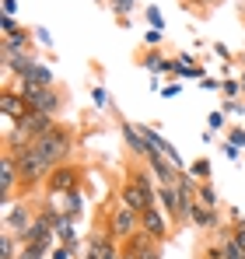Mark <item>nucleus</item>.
Here are the masks:
<instances>
[{"mask_svg":"<svg viewBox=\"0 0 245 259\" xmlns=\"http://www.w3.org/2000/svg\"><path fill=\"white\" fill-rule=\"evenodd\" d=\"M158 207H161L165 214H168V221H175L179 224V186H158Z\"/></svg>","mask_w":245,"mask_h":259,"instance_id":"obj_15","label":"nucleus"},{"mask_svg":"<svg viewBox=\"0 0 245 259\" xmlns=\"http://www.w3.org/2000/svg\"><path fill=\"white\" fill-rule=\"evenodd\" d=\"M56 245H60V242H56V235H49V238L39 242V245H21V256H18V259H46Z\"/></svg>","mask_w":245,"mask_h":259,"instance_id":"obj_18","label":"nucleus"},{"mask_svg":"<svg viewBox=\"0 0 245 259\" xmlns=\"http://www.w3.org/2000/svg\"><path fill=\"white\" fill-rule=\"evenodd\" d=\"M32 147L39 151L53 168H60V165H67V158H70V151H74V133H70V126L56 123L49 133H42L39 140H32Z\"/></svg>","mask_w":245,"mask_h":259,"instance_id":"obj_1","label":"nucleus"},{"mask_svg":"<svg viewBox=\"0 0 245 259\" xmlns=\"http://www.w3.org/2000/svg\"><path fill=\"white\" fill-rule=\"evenodd\" d=\"M21 256V238L14 231H0V259H18Z\"/></svg>","mask_w":245,"mask_h":259,"instance_id":"obj_19","label":"nucleus"},{"mask_svg":"<svg viewBox=\"0 0 245 259\" xmlns=\"http://www.w3.org/2000/svg\"><path fill=\"white\" fill-rule=\"evenodd\" d=\"M200 88H203V91H214V88H217V81H214V77H203V81H200Z\"/></svg>","mask_w":245,"mask_h":259,"instance_id":"obj_40","label":"nucleus"},{"mask_svg":"<svg viewBox=\"0 0 245 259\" xmlns=\"http://www.w3.org/2000/svg\"><path fill=\"white\" fill-rule=\"evenodd\" d=\"M116 203L130 207L133 214H144L147 207H158V203H154V200H151V196H147V193H144V189H140L133 179H126V182H123V189H119V196H116Z\"/></svg>","mask_w":245,"mask_h":259,"instance_id":"obj_10","label":"nucleus"},{"mask_svg":"<svg viewBox=\"0 0 245 259\" xmlns=\"http://www.w3.org/2000/svg\"><path fill=\"white\" fill-rule=\"evenodd\" d=\"M18 91H21V98L28 102V109H35V112H46V116H60V109H63V95L56 91V88H39V84H21L18 81Z\"/></svg>","mask_w":245,"mask_h":259,"instance_id":"obj_3","label":"nucleus"},{"mask_svg":"<svg viewBox=\"0 0 245 259\" xmlns=\"http://www.w3.org/2000/svg\"><path fill=\"white\" fill-rule=\"evenodd\" d=\"M4 14L14 18V14H18V0H4Z\"/></svg>","mask_w":245,"mask_h":259,"instance_id":"obj_38","label":"nucleus"},{"mask_svg":"<svg viewBox=\"0 0 245 259\" xmlns=\"http://www.w3.org/2000/svg\"><path fill=\"white\" fill-rule=\"evenodd\" d=\"M140 259H161V245H151V249H147Z\"/></svg>","mask_w":245,"mask_h":259,"instance_id":"obj_37","label":"nucleus"},{"mask_svg":"<svg viewBox=\"0 0 245 259\" xmlns=\"http://www.w3.org/2000/svg\"><path fill=\"white\" fill-rule=\"evenodd\" d=\"M0 32H4V35H14V32H18V21H14L11 14H0Z\"/></svg>","mask_w":245,"mask_h":259,"instance_id":"obj_31","label":"nucleus"},{"mask_svg":"<svg viewBox=\"0 0 245 259\" xmlns=\"http://www.w3.org/2000/svg\"><path fill=\"white\" fill-rule=\"evenodd\" d=\"M221 95H224V98H238V95H245V88H242V81L228 77V81L221 84Z\"/></svg>","mask_w":245,"mask_h":259,"instance_id":"obj_26","label":"nucleus"},{"mask_svg":"<svg viewBox=\"0 0 245 259\" xmlns=\"http://www.w3.org/2000/svg\"><path fill=\"white\" fill-rule=\"evenodd\" d=\"M196 200L210 207V210H221V196H217V189L210 186V182H200V189H196Z\"/></svg>","mask_w":245,"mask_h":259,"instance_id":"obj_21","label":"nucleus"},{"mask_svg":"<svg viewBox=\"0 0 245 259\" xmlns=\"http://www.w3.org/2000/svg\"><path fill=\"white\" fill-rule=\"evenodd\" d=\"M147 25H151V28H165V14L158 7H147Z\"/></svg>","mask_w":245,"mask_h":259,"instance_id":"obj_30","label":"nucleus"},{"mask_svg":"<svg viewBox=\"0 0 245 259\" xmlns=\"http://www.w3.org/2000/svg\"><path fill=\"white\" fill-rule=\"evenodd\" d=\"M49 256H53V259H74V256H77V252H74L70 245H56V249H53Z\"/></svg>","mask_w":245,"mask_h":259,"instance_id":"obj_34","label":"nucleus"},{"mask_svg":"<svg viewBox=\"0 0 245 259\" xmlns=\"http://www.w3.org/2000/svg\"><path fill=\"white\" fill-rule=\"evenodd\" d=\"M32 35H35V42L46 46V49L53 46V35H49V28H42V25H39V28H32Z\"/></svg>","mask_w":245,"mask_h":259,"instance_id":"obj_33","label":"nucleus"},{"mask_svg":"<svg viewBox=\"0 0 245 259\" xmlns=\"http://www.w3.org/2000/svg\"><path fill=\"white\" fill-rule=\"evenodd\" d=\"M98 4H102V0H98Z\"/></svg>","mask_w":245,"mask_h":259,"instance_id":"obj_43","label":"nucleus"},{"mask_svg":"<svg viewBox=\"0 0 245 259\" xmlns=\"http://www.w3.org/2000/svg\"><path fill=\"white\" fill-rule=\"evenodd\" d=\"M32 42H35V35L28 28H18L14 35L0 39V53H32Z\"/></svg>","mask_w":245,"mask_h":259,"instance_id":"obj_13","label":"nucleus"},{"mask_svg":"<svg viewBox=\"0 0 245 259\" xmlns=\"http://www.w3.org/2000/svg\"><path fill=\"white\" fill-rule=\"evenodd\" d=\"M217 245H221L224 259H245V249L235 242V235H221V238H217Z\"/></svg>","mask_w":245,"mask_h":259,"instance_id":"obj_22","label":"nucleus"},{"mask_svg":"<svg viewBox=\"0 0 245 259\" xmlns=\"http://www.w3.org/2000/svg\"><path fill=\"white\" fill-rule=\"evenodd\" d=\"M231 217H235V231H231V235H235V242L245 249V221H242V214H238V210H231Z\"/></svg>","mask_w":245,"mask_h":259,"instance_id":"obj_28","label":"nucleus"},{"mask_svg":"<svg viewBox=\"0 0 245 259\" xmlns=\"http://www.w3.org/2000/svg\"><path fill=\"white\" fill-rule=\"evenodd\" d=\"M14 158H18V172H21V189H25V193L35 189V186H46V179L53 175V165L42 158L32 144L21 147V151H14Z\"/></svg>","mask_w":245,"mask_h":259,"instance_id":"obj_2","label":"nucleus"},{"mask_svg":"<svg viewBox=\"0 0 245 259\" xmlns=\"http://www.w3.org/2000/svg\"><path fill=\"white\" fill-rule=\"evenodd\" d=\"M196 4H214V0H196Z\"/></svg>","mask_w":245,"mask_h":259,"instance_id":"obj_41","label":"nucleus"},{"mask_svg":"<svg viewBox=\"0 0 245 259\" xmlns=\"http://www.w3.org/2000/svg\"><path fill=\"white\" fill-rule=\"evenodd\" d=\"M189 224H196L200 231H217V228H221V214L210 210V207H203V203L196 200V207H193V214H189Z\"/></svg>","mask_w":245,"mask_h":259,"instance_id":"obj_14","label":"nucleus"},{"mask_svg":"<svg viewBox=\"0 0 245 259\" xmlns=\"http://www.w3.org/2000/svg\"><path fill=\"white\" fill-rule=\"evenodd\" d=\"M21 186V172H18V158H14V151H7L4 147V154H0V207L7 210L14 200V189Z\"/></svg>","mask_w":245,"mask_h":259,"instance_id":"obj_5","label":"nucleus"},{"mask_svg":"<svg viewBox=\"0 0 245 259\" xmlns=\"http://www.w3.org/2000/svg\"><path fill=\"white\" fill-rule=\"evenodd\" d=\"M46 196H67V193H74V189H81V168L77 165H60V168H53V175L46 179Z\"/></svg>","mask_w":245,"mask_h":259,"instance_id":"obj_7","label":"nucleus"},{"mask_svg":"<svg viewBox=\"0 0 245 259\" xmlns=\"http://www.w3.org/2000/svg\"><path fill=\"white\" fill-rule=\"evenodd\" d=\"M35 217H39V214H35V203L21 196V200H14V203L4 210V231H14V235L21 238V235L32 228V221H35Z\"/></svg>","mask_w":245,"mask_h":259,"instance_id":"obj_6","label":"nucleus"},{"mask_svg":"<svg viewBox=\"0 0 245 259\" xmlns=\"http://www.w3.org/2000/svg\"><path fill=\"white\" fill-rule=\"evenodd\" d=\"M147 168H151V175H154L158 186H179V175L186 172V168H175L161 151H151V154H147Z\"/></svg>","mask_w":245,"mask_h":259,"instance_id":"obj_8","label":"nucleus"},{"mask_svg":"<svg viewBox=\"0 0 245 259\" xmlns=\"http://www.w3.org/2000/svg\"><path fill=\"white\" fill-rule=\"evenodd\" d=\"M203 259H224L221 245H217V242H214V245H207V249H203Z\"/></svg>","mask_w":245,"mask_h":259,"instance_id":"obj_35","label":"nucleus"},{"mask_svg":"<svg viewBox=\"0 0 245 259\" xmlns=\"http://www.w3.org/2000/svg\"><path fill=\"white\" fill-rule=\"evenodd\" d=\"M91 102H95L98 109H109V105H112V102H109V91H105L102 84H98V88H91Z\"/></svg>","mask_w":245,"mask_h":259,"instance_id":"obj_27","label":"nucleus"},{"mask_svg":"<svg viewBox=\"0 0 245 259\" xmlns=\"http://www.w3.org/2000/svg\"><path fill=\"white\" fill-rule=\"evenodd\" d=\"M161 95H165V98H175V95H179V84H175V81H172V84H165Z\"/></svg>","mask_w":245,"mask_h":259,"instance_id":"obj_39","label":"nucleus"},{"mask_svg":"<svg viewBox=\"0 0 245 259\" xmlns=\"http://www.w3.org/2000/svg\"><path fill=\"white\" fill-rule=\"evenodd\" d=\"M60 210L70 217V221H77V217L84 214V193H81V189L67 193V196H63V207H60Z\"/></svg>","mask_w":245,"mask_h":259,"instance_id":"obj_20","label":"nucleus"},{"mask_svg":"<svg viewBox=\"0 0 245 259\" xmlns=\"http://www.w3.org/2000/svg\"><path fill=\"white\" fill-rule=\"evenodd\" d=\"M105 231H109L112 242H119V245H123V242H130V238L140 231V214H133L130 207L116 203V207L109 210V228H105Z\"/></svg>","mask_w":245,"mask_h":259,"instance_id":"obj_4","label":"nucleus"},{"mask_svg":"<svg viewBox=\"0 0 245 259\" xmlns=\"http://www.w3.org/2000/svg\"><path fill=\"white\" fill-rule=\"evenodd\" d=\"M109 7L116 11V18L126 25V14H130V11H137V0H109Z\"/></svg>","mask_w":245,"mask_h":259,"instance_id":"obj_24","label":"nucleus"},{"mask_svg":"<svg viewBox=\"0 0 245 259\" xmlns=\"http://www.w3.org/2000/svg\"><path fill=\"white\" fill-rule=\"evenodd\" d=\"M140 231H147L154 242H165L168 231H172V221H168V214H165L161 207H147L140 214Z\"/></svg>","mask_w":245,"mask_h":259,"instance_id":"obj_9","label":"nucleus"},{"mask_svg":"<svg viewBox=\"0 0 245 259\" xmlns=\"http://www.w3.org/2000/svg\"><path fill=\"white\" fill-rule=\"evenodd\" d=\"M228 144H235V147H245V126L228 130Z\"/></svg>","mask_w":245,"mask_h":259,"instance_id":"obj_32","label":"nucleus"},{"mask_svg":"<svg viewBox=\"0 0 245 259\" xmlns=\"http://www.w3.org/2000/svg\"><path fill=\"white\" fill-rule=\"evenodd\" d=\"M242 88H245V74H242Z\"/></svg>","mask_w":245,"mask_h":259,"instance_id":"obj_42","label":"nucleus"},{"mask_svg":"<svg viewBox=\"0 0 245 259\" xmlns=\"http://www.w3.org/2000/svg\"><path fill=\"white\" fill-rule=\"evenodd\" d=\"M161 39H165L161 28H147V32H144V42L151 46V49H158V46H161Z\"/></svg>","mask_w":245,"mask_h":259,"instance_id":"obj_29","label":"nucleus"},{"mask_svg":"<svg viewBox=\"0 0 245 259\" xmlns=\"http://www.w3.org/2000/svg\"><path fill=\"white\" fill-rule=\"evenodd\" d=\"M140 67H144L147 74H154V77H158V74H172V70H175V60H168V56L158 53V49H151V53H144V56H140Z\"/></svg>","mask_w":245,"mask_h":259,"instance_id":"obj_16","label":"nucleus"},{"mask_svg":"<svg viewBox=\"0 0 245 259\" xmlns=\"http://www.w3.org/2000/svg\"><path fill=\"white\" fill-rule=\"evenodd\" d=\"M224 123H228V112H224V109H214V112L207 116V130H214V133L224 130Z\"/></svg>","mask_w":245,"mask_h":259,"instance_id":"obj_25","label":"nucleus"},{"mask_svg":"<svg viewBox=\"0 0 245 259\" xmlns=\"http://www.w3.org/2000/svg\"><path fill=\"white\" fill-rule=\"evenodd\" d=\"M25 112H28V102L21 98V91H18V88H4V91H0V116H4V123L11 126V123L21 119Z\"/></svg>","mask_w":245,"mask_h":259,"instance_id":"obj_11","label":"nucleus"},{"mask_svg":"<svg viewBox=\"0 0 245 259\" xmlns=\"http://www.w3.org/2000/svg\"><path fill=\"white\" fill-rule=\"evenodd\" d=\"M21 84H39V88H56V81H53V67L49 63H35L32 70H28V77H21Z\"/></svg>","mask_w":245,"mask_h":259,"instance_id":"obj_17","label":"nucleus"},{"mask_svg":"<svg viewBox=\"0 0 245 259\" xmlns=\"http://www.w3.org/2000/svg\"><path fill=\"white\" fill-rule=\"evenodd\" d=\"M189 175H193L196 182H210V175H214V165H210V158H196V161L189 165Z\"/></svg>","mask_w":245,"mask_h":259,"instance_id":"obj_23","label":"nucleus"},{"mask_svg":"<svg viewBox=\"0 0 245 259\" xmlns=\"http://www.w3.org/2000/svg\"><path fill=\"white\" fill-rule=\"evenodd\" d=\"M224 154H228L231 161H238V158H242V147H235V144H224Z\"/></svg>","mask_w":245,"mask_h":259,"instance_id":"obj_36","label":"nucleus"},{"mask_svg":"<svg viewBox=\"0 0 245 259\" xmlns=\"http://www.w3.org/2000/svg\"><path fill=\"white\" fill-rule=\"evenodd\" d=\"M119 130H123V140H126V151H130L133 158H144V161H147V154H151L154 147H151V140L144 137V130H140V126H133L130 119H123Z\"/></svg>","mask_w":245,"mask_h":259,"instance_id":"obj_12","label":"nucleus"}]
</instances>
